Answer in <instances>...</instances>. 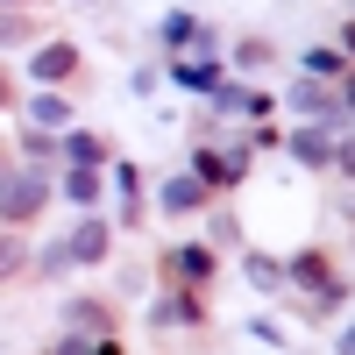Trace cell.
I'll list each match as a JSON object with an SVG mask.
<instances>
[{
	"instance_id": "cell-1",
	"label": "cell",
	"mask_w": 355,
	"mask_h": 355,
	"mask_svg": "<svg viewBox=\"0 0 355 355\" xmlns=\"http://www.w3.org/2000/svg\"><path fill=\"white\" fill-rule=\"evenodd\" d=\"M43 199H50V171H8L0 178V227H21V220H36L43 214Z\"/></svg>"
},
{
	"instance_id": "cell-2",
	"label": "cell",
	"mask_w": 355,
	"mask_h": 355,
	"mask_svg": "<svg viewBox=\"0 0 355 355\" xmlns=\"http://www.w3.org/2000/svg\"><path fill=\"white\" fill-rule=\"evenodd\" d=\"M284 150L299 157V164H313V171H334V135H327V128H299V135H284Z\"/></svg>"
},
{
	"instance_id": "cell-3",
	"label": "cell",
	"mask_w": 355,
	"mask_h": 355,
	"mask_svg": "<svg viewBox=\"0 0 355 355\" xmlns=\"http://www.w3.org/2000/svg\"><path fill=\"white\" fill-rule=\"evenodd\" d=\"M64 256H71V263H100V256H107V220H93V214H85V220L71 227Z\"/></svg>"
},
{
	"instance_id": "cell-4",
	"label": "cell",
	"mask_w": 355,
	"mask_h": 355,
	"mask_svg": "<svg viewBox=\"0 0 355 355\" xmlns=\"http://www.w3.org/2000/svg\"><path fill=\"white\" fill-rule=\"evenodd\" d=\"M71 64H78V50H71V43H43L36 57H28V71H36L43 85H57V78H64Z\"/></svg>"
},
{
	"instance_id": "cell-5",
	"label": "cell",
	"mask_w": 355,
	"mask_h": 355,
	"mask_svg": "<svg viewBox=\"0 0 355 355\" xmlns=\"http://www.w3.org/2000/svg\"><path fill=\"white\" fill-rule=\"evenodd\" d=\"M214 114H270V100H263V93H242V85H214Z\"/></svg>"
},
{
	"instance_id": "cell-6",
	"label": "cell",
	"mask_w": 355,
	"mask_h": 355,
	"mask_svg": "<svg viewBox=\"0 0 355 355\" xmlns=\"http://www.w3.org/2000/svg\"><path fill=\"white\" fill-rule=\"evenodd\" d=\"M178 85H199V93H214L220 85V57H185V64H171Z\"/></svg>"
},
{
	"instance_id": "cell-7",
	"label": "cell",
	"mask_w": 355,
	"mask_h": 355,
	"mask_svg": "<svg viewBox=\"0 0 355 355\" xmlns=\"http://www.w3.org/2000/svg\"><path fill=\"white\" fill-rule=\"evenodd\" d=\"M157 199H164V214H192V206L206 199V185H199V178H164Z\"/></svg>"
},
{
	"instance_id": "cell-8",
	"label": "cell",
	"mask_w": 355,
	"mask_h": 355,
	"mask_svg": "<svg viewBox=\"0 0 355 355\" xmlns=\"http://www.w3.org/2000/svg\"><path fill=\"white\" fill-rule=\"evenodd\" d=\"M28 121H36V135H64V128H71V107L57 100V93H43L36 107H28Z\"/></svg>"
},
{
	"instance_id": "cell-9",
	"label": "cell",
	"mask_w": 355,
	"mask_h": 355,
	"mask_svg": "<svg viewBox=\"0 0 355 355\" xmlns=\"http://www.w3.org/2000/svg\"><path fill=\"white\" fill-rule=\"evenodd\" d=\"M192 178H199L206 192H220V185H234V164H227L220 150H199V157H192Z\"/></svg>"
},
{
	"instance_id": "cell-10",
	"label": "cell",
	"mask_w": 355,
	"mask_h": 355,
	"mask_svg": "<svg viewBox=\"0 0 355 355\" xmlns=\"http://www.w3.org/2000/svg\"><path fill=\"white\" fill-rule=\"evenodd\" d=\"M64 199L93 206V199H100V164H71V171H64Z\"/></svg>"
},
{
	"instance_id": "cell-11",
	"label": "cell",
	"mask_w": 355,
	"mask_h": 355,
	"mask_svg": "<svg viewBox=\"0 0 355 355\" xmlns=\"http://www.w3.org/2000/svg\"><path fill=\"white\" fill-rule=\"evenodd\" d=\"M242 277H249L256 291H284V263H277V256H242Z\"/></svg>"
},
{
	"instance_id": "cell-12",
	"label": "cell",
	"mask_w": 355,
	"mask_h": 355,
	"mask_svg": "<svg viewBox=\"0 0 355 355\" xmlns=\"http://www.w3.org/2000/svg\"><path fill=\"white\" fill-rule=\"evenodd\" d=\"M284 284H306V291H327V263H320V256H299V263H291V270H284Z\"/></svg>"
},
{
	"instance_id": "cell-13",
	"label": "cell",
	"mask_w": 355,
	"mask_h": 355,
	"mask_svg": "<svg viewBox=\"0 0 355 355\" xmlns=\"http://www.w3.org/2000/svg\"><path fill=\"white\" fill-rule=\"evenodd\" d=\"M150 320H157V327H171V320L185 327V320H199V306H192V299H157V306H150Z\"/></svg>"
},
{
	"instance_id": "cell-14",
	"label": "cell",
	"mask_w": 355,
	"mask_h": 355,
	"mask_svg": "<svg viewBox=\"0 0 355 355\" xmlns=\"http://www.w3.org/2000/svg\"><path fill=\"white\" fill-rule=\"evenodd\" d=\"M199 36V28H192V15H164V50H185Z\"/></svg>"
},
{
	"instance_id": "cell-15",
	"label": "cell",
	"mask_w": 355,
	"mask_h": 355,
	"mask_svg": "<svg viewBox=\"0 0 355 355\" xmlns=\"http://www.w3.org/2000/svg\"><path fill=\"white\" fill-rule=\"evenodd\" d=\"M306 71H313V78H334V71H341V50H327V43L306 50Z\"/></svg>"
},
{
	"instance_id": "cell-16",
	"label": "cell",
	"mask_w": 355,
	"mask_h": 355,
	"mask_svg": "<svg viewBox=\"0 0 355 355\" xmlns=\"http://www.w3.org/2000/svg\"><path fill=\"white\" fill-rule=\"evenodd\" d=\"M64 157H71V164H100V142H93V135H71V128H64Z\"/></svg>"
},
{
	"instance_id": "cell-17",
	"label": "cell",
	"mask_w": 355,
	"mask_h": 355,
	"mask_svg": "<svg viewBox=\"0 0 355 355\" xmlns=\"http://www.w3.org/2000/svg\"><path fill=\"white\" fill-rule=\"evenodd\" d=\"M178 270H185V277H214V256H206V249H178Z\"/></svg>"
},
{
	"instance_id": "cell-18",
	"label": "cell",
	"mask_w": 355,
	"mask_h": 355,
	"mask_svg": "<svg viewBox=\"0 0 355 355\" xmlns=\"http://www.w3.org/2000/svg\"><path fill=\"white\" fill-rule=\"evenodd\" d=\"M334 171H341V178H355V135H341V142H334Z\"/></svg>"
},
{
	"instance_id": "cell-19",
	"label": "cell",
	"mask_w": 355,
	"mask_h": 355,
	"mask_svg": "<svg viewBox=\"0 0 355 355\" xmlns=\"http://www.w3.org/2000/svg\"><path fill=\"white\" fill-rule=\"evenodd\" d=\"M28 36V21H0V43H21Z\"/></svg>"
},
{
	"instance_id": "cell-20",
	"label": "cell",
	"mask_w": 355,
	"mask_h": 355,
	"mask_svg": "<svg viewBox=\"0 0 355 355\" xmlns=\"http://www.w3.org/2000/svg\"><path fill=\"white\" fill-rule=\"evenodd\" d=\"M0 270H15V242H8V234H0Z\"/></svg>"
},
{
	"instance_id": "cell-21",
	"label": "cell",
	"mask_w": 355,
	"mask_h": 355,
	"mask_svg": "<svg viewBox=\"0 0 355 355\" xmlns=\"http://www.w3.org/2000/svg\"><path fill=\"white\" fill-rule=\"evenodd\" d=\"M341 355H355V327H348V334H341Z\"/></svg>"
},
{
	"instance_id": "cell-22",
	"label": "cell",
	"mask_w": 355,
	"mask_h": 355,
	"mask_svg": "<svg viewBox=\"0 0 355 355\" xmlns=\"http://www.w3.org/2000/svg\"><path fill=\"white\" fill-rule=\"evenodd\" d=\"M348 114H355V78H348Z\"/></svg>"
},
{
	"instance_id": "cell-23",
	"label": "cell",
	"mask_w": 355,
	"mask_h": 355,
	"mask_svg": "<svg viewBox=\"0 0 355 355\" xmlns=\"http://www.w3.org/2000/svg\"><path fill=\"white\" fill-rule=\"evenodd\" d=\"M0 107H8V78H0Z\"/></svg>"
},
{
	"instance_id": "cell-24",
	"label": "cell",
	"mask_w": 355,
	"mask_h": 355,
	"mask_svg": "<svg viewBox=\"0 0 355 355\" xmlns=\"http://www.w3.org/2000/svg\"><path fill=\"white\" fill-rule=\"evenodd\" d=\"M78 8H93V0H78Z\"/></svg>"
}]
</instances>
